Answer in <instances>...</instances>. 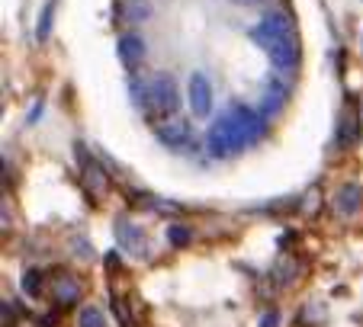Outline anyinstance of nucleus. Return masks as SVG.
I'll use <instances>...</instances> for the list:
<instances>
[{"label":"nucleus","instance_id":"1","mask_svg":"<svg viewBox=\"0 0 363 327\" xmlns=\"http://www.w3.org/2000/svg\"><path fill=\"white\" fill-rule=\"evenodd\" d=\"M251 42L264 48L270 54V62L277 64L280 71H296L299 68V58H302V48H299V35H296V26L283 10L277 13H267L261 23H254L247 29Z\"/></svg>","mask_w":363,"mask_h":327},{"label":"nucleus","instance_id":"2","mask_svg":"<svg viewBox=\"0 0 363 327\" xmlns=\"http://www.w3.org/2000/svg\"><path fill=\"white\" fill-rule=\"evenodd\" d=\"M148 113V119L161 122V119H174L180 113V93H177V81L171 74H155L145 84V93L138 96Z\"/></svg>","mask_w":363,"mask_h":327},{"label":"nucleus","instance_id":"3","mask_svg":"<svg viewBox=\"0 0 363 327\" xmlns=\"http://www.w3.org/2000/svg\"><path fill=\"white\" fill-rule=\"evenodd\" d=\"M247 144V138H245V132L235 125V119L228 116H222V119H216L213 125H209V132H206V148H209V154L213 157H235L241 148Z\"/></svg>","mask_w":363,"mask_h":327},{"label":"nucleus","instance_id":"4","mask_svg":"<svg viewBox=\"0 0 363 327\" xmlns=\"http://www.w3.org/2000/svg\"><path fill=\"white\" fill-rule=\"evenodd\" d=\"M363 135V125H360V103L357 96H347L337 113V122H335V144L337 148H354Z\"/></svg>","mask_w":363,"mask_h":327},{"label":"nucleus","instance_id":"5","mask_svg":"<svg viewBox=\"0 0 363 327\" xmlns=\"http://www.w3.org/2000/svg\"><path fill=\"white\" fill-rule=\"evenodd\" d=\"M228 116L235 119V125H238L241 132H245L247 144L257 142V138L267 132V116H264L261 109H254V106H245V103H238V106L228 109Z\"/></svg>","mask_w":363,"mask_h":327},{"label":"nucleus","instance_id":"6","mask_svg":"<svg viewBox=\"0 0 363 327\" xmlns=\"http://www.w3.org/2000/svg\"><path fill=\"white\" fill-rule=\"evenodd\" d=\"M155 135L161 138V142L167 144V148H190L193 144V132L190 125L184 122V119H161V122H155Z\"/></svg>","mask_w":363,"mask_h":327},{"label":"nucleus","instance_id":"7","mask_svg":"<svg viewBox=\"0 0 363 327\" xmlns=\"http://www.w3.org/2000/svg\"><path fill=\"white\" fill-rule=\"evenodd\" d=\"M77 157H81V180H84V186H87L94 196H103V193L110 190V177L103 173V167L81 148V144H77Z\"/></svg>","mask_w":363,"mask_h":327},{"label":"nucleus","instance_id":"8","mask_svg":"<svg viewBox=\"0 0 363 327\" xmlns=\"http://www.w3.org/2000/svg\"><path fill=\"white\" fill-rule=\"evenodd\" d=\"M116 52H119V62H123L129 71L142 68V62L148 58V45H145V39H142V35H135V33L119 35Z\"/></svg>","mask_w":363,"mask_h":327},{"label":"nucleus","instance_id":"9","mask_svg":"<svg viewBox=\"0 0 363 327\" xmlns=\"http://www.w3.org/2000/svg\"><path fill=\"white\" fill-rule=\"evenodd\" d=\"M190 109L193 116H209L213 113V87H209V81H206V74H193L190 77Z\"/></svg>","mask_w":363,"mask_h":327},{"label":"nucleus","instance_id":"10","mask_svg":"<svg viewBox=\"0 0 363 327\" xmlns=\"http://www.w3.org/2000/svg\"><path fill=\"white\" fill-rule=\"evenodd\" d=\"M116 238L119 244L125 247V253H132V257H145L148 253V244H145V231L135 225V222H116Z\"/></svg>","mask_w":363,"mask_h":327},{"label":"nucleus","instance_id":"11","mask_svg":"<svg viewBox=\"0 0 363 327\" xmlns=\"http://www.w3.org/2000/svg\"><path fill=\"white\" fill-rule=\"evenodd\" d=\"M52 299H55L58 308H68L81 299V282L68 272H55V280H52Z\"/></svg>","mask_w":363,"mask_h":327},{"label":"nucleus","instance_id":"12","mask_svg":"<svg viewBox=\"0 0 363 327\" xmlns=\"http://www.w3.org/2000/svg\"><path fill=\"white\" fill-rule=\"evenodd\" d=\"M286 103V84L280 77H270L267 87H264V100H261V113L264 116H277Z\"/></svg>","mask_w":363,"mask_h":327},{"label":"nucleus","instance_id":"13","mask_svg":"<svg viewBox=\"0 0 363 327\" xmlns=\"http://www.w3.org/2000/svg\"><path fill=\"white\" fill-rule=\"evenodd\" d=\"M335 205H337V212H341V215H357V212L363 209V190H360V186H354V183L341 186V190H337V196H335Z\"/></svg>","mask_w":363,"mask_h":327},{"label":"nucleus","instance_id":"14","mask_svg":"<svg viewBox=\"0 0 363 327\" xmlns=\"http://www.w3.org/2000/svg\"><path fill=\"white\" fill-rule=\"evenodd\" d=\"M77 327H106V314H103L96 305H87V308H81V314H77Z\"/></svg>","mask_w":363,"mask_h":327},{"label":"nucleus","instance_id":"15","mask_svg":"<svg viewBox=\"0 0 363 327\" xmlns=\"http://www.w3.org/2000/svg\"><path fill=\"white\" fill-rule=\"evenodd\" d=\"M42 280H45V272L42 270H26L23 272V292L33 295V299H39L42 295Z\"/></svg>","mask_w":363,"mask_h":327},{"label":"nucleus","instance_id":"16","mask_svg":"<svg viewBox=\"0 0 363 327\" xmlns=\"http://www.w3.org/2000/svg\"><path fill=\"white\" fill-rule=\"evenodd\" d=\"M190 238H193V231L186 225H171V228H167V241H171L174 247L190 244Z\"/></svg>","mask_w":363,"mask_h":327},{"label":"nucleus","instance_id":"17","mask_svg":"<svg viewBox=\"0 0 363 327\" xmlns=\"http://www.w3.org/2000/svg\"><path fill=\"white\" fill-rule=\"evenodd\" d=\"M48 29H52V4H48V7L42 10L39 29H35V35H39V42H45V39H48Z\"/></svg>","mask_w":363,"mask_h":327},{"label":"nucleus","instance_id":"18","mask_svg":"<svg viewBox=\"0 0 363 327\" xmlns=\"http://www.w3.org/2000/svg\"><path fill=\"white\" fill-rule=\"evenodd\" d=\"M277 324H280V314H274V311H270V314H264L261 327H277Z\"/></svg>","mask_w":363,"mask_h":327},{"label":"nucleus","instance_id":"19","mask_svg":"<svg viewBox=\"0 0 363 327\" xmlns=\"http://www.w3.org/2000/svg\"><path fill=\"white\" fill-rule=\"evenodd\" d=\"M235 4H245V7H254V4H261V0H235Z\"/></svg>","mask_w":363,"mask_h":327}]
</instances>
